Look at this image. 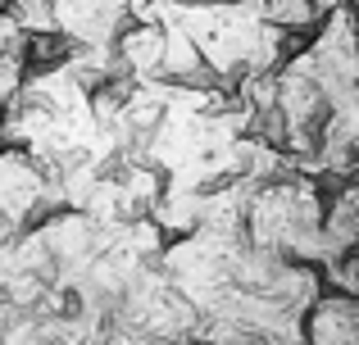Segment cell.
<instances>
[{
	"label": "cell",
	"mask_w": 359,
	"mask_h": 345,
	"mask_svg": "<svg viewBox=\"0 0 359 345\" xmlns=\"http://www.w3.org/2000/svg\"><path fill=\"white\" fill-rule=\"evenodd\" d=\"M132 5H137V0H46L50 23L60 27V32H69L73 41L91 45V50L114 45L123 23L132 18Z\"/></svg>",
	"instance_id": "obj_1"
},
{
	"label": "cell",
	"mask_w": 359,
	"mask_h": 345,
	"mask_svg": "<svg viewBox=\"0 0 359 345\" xmlns=\"http://www.w3.org/2000/svg\"><path fill=\"white\" fill-rule=\"evenodd\" d=\"M23 59H18V55H0V105H5L9 96H14L18 87H23Z\"/></svg>",
	"instance_id": "obj_2"
}]
</instances>
